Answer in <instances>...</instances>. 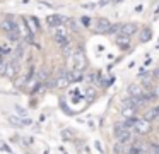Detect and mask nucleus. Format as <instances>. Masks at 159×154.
Returning a JSON list of instances; mask_svg holds the SVG:
<instances>
[{"instance_id":"obj_13","label":"nucleus","mask_w":159,"mask_h":154,"mask_svg":"<svg viewBox=\"0 0 159 154\" xmlns=\"http://www.w3.org/2000/svg\"><path fill=\"white\" fill-rule=\"evenodd\" d=\"M115 43L118 44V48H120V50H128V48H130V38L120 33L116 38H115Z\"/></svg>"},{"instance_id":"obj_1","label":"nucleus","mask_w":159,"mask_h":154,"mask_svg":"<svg viewBox=\"0 0 159 154\" xmlns=\"http://www.w3.org/2000/svg\"><path fill=\"white\" fill-rule=\"evenodd\" d=\"M0 29L7 34L11 41H19V40H21L19 24H17V19H14V17H11V16L4 17V19L0 21Z\"/></svg>"},{"instance_id":"obj_15","label":"nucleus","mask_w":159,"mask_h":154,"mask_svg":"<svg viewBox=\"0 0 159 154\" xmlns=\"http://www.w3.org/2000/svg\"><path fill=\"white\" fill-rule=\"evenodd\" d=\"M144 92L145 91L140 84H130L128 86V94H130V98H139V96H142Z\"/></svg>"},{"instance_id":"obj_22","label":"nucleus","mask_w":159,"mask_h":154,"mask_svg":"<svg viewBox=\"0 0 159 154\" xmlns=\"http://www.w3.org/2000/svg\"><path fill=\"white\" fill-rule=\"evenodd\" d=\"M48 70H46V68H45V70H41V72H39V74H38V81L39 82H41V81H46V77H48Z\"/></svg>"},{"instance_id":"obj_27","label":"nucleus","mask_w":159,"mask_h":154,"mask_svg":"<svg viewBox=\"0 0 159 154\" xmlns=\"http://www.w3.org/2000/svg\"><path fill=\"white\" fill-rule=\"evenodd\" d=\"M111 2H113V3H115V2H121V0H111Z\"/></svg>"},{"instance_id":"obj_26","label":"nucleus","mask_w":159,"mask_h":154,"mask_svg":"<svg viewBox=\"0 0 159 154\" xmlns=\"http://www.w3.org/2000/svg\"><path fill=\"white\" fill-rule=\"evenodd\" d=\"M84 7H86V9H94V7H96V5H94V3H86V5H84Z\"/></svg>"},{"instance_id":"obj_19","label":"nucleus","mask_w":159,"mask_h":154,"mask_svg":"<svg viewBox=\"0 0 159 154\" xmlns=\"http://www.w3.org/2000/svg\"><path fill=\"white\" fill-rule=\"evenodd\" d=\"M149 154H159V142L149 144Z\"/></svg>"},{"instance_id":"obj_8","label":"nucleus","mask_w":159,"mask_h":154,"mask_svg":"<svg viewBox=\"0 0 159 154\" xmlns=\"http://www.w3.org/2000/svg\"><path fill=\"white\" fill-rule=\"evenodd\" d=\"M19 60H12V62H7V68H5V75H7V77H11V79H14L16 75L19 74Z\"/></svg>"},{"instance_id":"obj_9","label":"nucleus","mask_w":159,"mask_h":154,"mask_svg":"<svg viewBox=\"0 0 159 154\" xmlns=\"http://www.w3.org/2000/svg\"><path fill=\"white\" fill-rule=\"evenodd\" d=\"M55 87H58V89H63V87H67L69 86V81H67V75H65V70H60L58 72V75H57L55 79H53V82H52Z\"/></svg>"},{"instance_id":"obj_25","label":"nucleus","mask_w":159,"mask_h":154,"mask_svg":"<svg viewBox=\"0 0 159 154\" xmlns=\"http://www.w3.org/2000/svg\"><path fill=\"white\" fill-rule=\"evenodd\" d=\"M152 77H154V79H159V68H156V70L152 72Z\"/></svg>"},{"instance_id":"obj_24","label":"nucleus","mask_w":159,"mask_h":154,"mask_svg":"<svg viewBox=\"0 0 159 154\" xmlns=\"http://www.w3.org/2000/svg\"><path fill=\"white\" fill-rule=\"evenodd\" d=\"M80 24H84V26H89V17L84 16L82 19H80Z\"/></svg>"},{"instance_id":"obj_21","label":"nucleus","mask_w":159,"mask_h":154,"mask_svg":"<svg viewBox=\"0 0 159 154\" xmlns=\"http://www.w3.org/2000/svg\"><path fill=\"white\" fill-rule=\"evenodd\" d=\"M120 31H121V24H111L110 34H116V33H120Z\"/></svg>"},{"instance_id":"obj_7","label":"nucleus","mask_w":159,"mask_h":154,"mask_svg":"<svg viewBox=\"0 0 159 154\" xmlns=\"http://www.w3.org/2000/svg\"><path fill=\"white\" fill-rule=\"evenodd\" d=\"M110 27H111V22L106 19V17H98L94 21V31L98 34H106L110 33Z\"/></svg>"},{"instance_id":"obj_5","label":"nucleus","mask_w":159,"mask_h":154,"mask_svg":"<svg viewBox=\"0 0 159 154\" xmlns=\"http://www.w3.org/2000/svg\"><path fill=\"white\" fill-rule=\"evenodd\" d=\"M53 40H55V43L58 44V46H65V44H69V33H67L65 27L63 26L55 27V31H53Z\"/></svg>"},{"instance_id":"obj_3","label":"nucleus","mask_w":159,"mask_h":154,"mask_svg":"<svg viewBox=\"0 0 159 154\" xmlns=\"http://www.w3.org/2000/svg\"><path fill=\"white\" fill-rule=\"evenodd\" d=\"M132 128H134V132L139 133V135H147V133H151V130H152V122L145 120L144 116H140V118L137 116V118L134 120Z\"/></svg>"},{"instance_id":"obj_17","label":"nucleus","mask_w":159,"mask_h":154,"mask_svg":"<svg viewBox=\"0 0 159 154\" xmlns=\"http://www.w3.org/2000/svg\"><path fill=\"white\" fill-rule=\"evenodd\" d=\"M24 21H26V24H28L29 31H31L33 34L39 33V24H38V19H36V17H26Z\"/></svg>"},{"instance_id":"obj_10","label":"nucleus","mask_w":159,"mask_h":154,"mask_svg":"<svg viewBox=\"0 0 159 154\" xmlns=\"http://www.w3.org/2000/svg\"><path fill=\"white\" fill-rule=\"evenodd\" d=\"M120 33L130 38V36H134V34L139 33V27H137V24H134V22H125V24H121V31H120Z\"/></svg>"},{"instance_id":"obj_2","label":"nucleus","mask_w":159,"mask_h":154,"mask_svg":"<svg viewBox=\"0 0 159 154\" xmlns=\"http://www.w3.org/2000/svg\"><path fill=\"white\" fill-rule=\"evenodd\" d=\"M115 132V139H116V142L120 144H130L132 139H134V132H132V128H128V127H125L123 123H116L113 128Z\"/></svg>"},{"instance_id":"obj_23","label":"nucleus","mask_w":159,"mask_h":154,"mask_svg":"<svg viewBox=\"0 0 159 154\" xmlns=\"http://www.w3.org/2000/svg\"><path fill=\"white\" fill-rule=\"evenodd\" d=\"M0 151H2V152H5V154H12L11 147H9L7 144H4V142H0Z\"/></svg>"},{"instance_id":"obj_11","label":"nucleus","mask_w":159,"mask_h":154,"mask_svg":"<svg viewBox=\"0 0 159 154\" xmlns=\"http://www.w3.org/2000/svg\"><path fill=\"white\" fill-rule=\"evenodd\" d=\"M46 22H48V26L50 27H58V26H62L63 22H65V17L63 16H58V14H52V16H48L46 17Z\"/></svg>"},{"instance_id":"obj_18","label":"nucleus","mask_w":159,"mask_h":154,"mask_svg":"<svg viewBox=\"0 0 159 154\" xmlns=\"http://www.w3.org/2000/svg\"><path fill=\"white\" fill-rule=\"evenodd\" d=\"M151 38H152V31L149 27H144V29L139 31V41L140 43H147V41H151Z\"/></svg>"},{"instance_id":"obj_6","label":"nucleus","mask_w":159,"mask_h":154,"mask_svg":"<svg viewBox=\"0 0 159 154\" xmlns=\"http://www.w3.org/2000/svg\"><path fill=\"white\" fill-rule=\"evenodd\" d=\"M72 58H74V68L75 70H80L82 72L87 65V60H86V55H84L82 50H75L72 53Z\"/></svg>"},{"instance_id":"obj_14","label":"nucleus","mask_w":159,"mask_h":154,"mask_svg":"<svg viewBox=\"0 0 159 154\" xmlns=\"http://www.w3.org/2000/svg\"><path fill=\"white\" fill-rule=\"evenodd\" d=\"M144 118L149 120V122H154V120H157V118H159V105L151 106V108H149L147 111L144 113Z\"/></svg>"},{"instance_id":"obj_4","label":"nucleus","mask_w":159,"mask_h":154,"mask_svg":"<svg viewBox=\"0 0 159 154\" xmlns=\"http://www.w3.org/2000/svg\"><path fill=\"white\" fill-rule=\"evenodd\" d=\"M137 113H139V110L132 105L130 98L125 99L123 105H121V116H123L125 120H135L137 118Z\"/></svg>"},{"instance_id":"obj_12","label":"nucleus","mask_w":159,"mask_h":154,"mask_svg":"<svg viewBox=\"0 0 159 154\" xmlns=\"http://www.w3.org/2000/svg\"><path fill=\"white\" fill-rule=\"evenodd\" d=\"M65 75H67V81L69 84H74V82H79L82 79V72L80 70H75V68H70V70H65Z\"/></svg>"},{"instance_id":"obj_20","label":"nucleus","mask_w":159,"mask_h":154,"mask_svg":"<svg viewBox=\"0 0 159 154\" xmlns=\"http://www.w3.org/2000/svg\"><path fill=\"white\" fill-rule=\"evenodd\" d=\"M5 68H7V60L0 57V75H5Z\"/></svg>"},{"instance_id":"obj_16","label":"nucleus","mask_w":159,"mask_h":154,"mask_svg":"<svg viewBox=\"0 0 159 154\" xmlns=\"http://www.w3.org/2000/svg\"><path fill=\"white\" fill-rule=\"evenodd\" d=\"M9 122L16 127H24V125H31L29 118H22V116H9Z\"/></svg>"}]
</instances>
